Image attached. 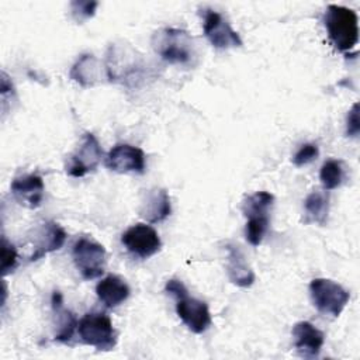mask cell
Listing matches in <instances>:
<instances>
[{"mask_svg":"<svg viewBox=\"0 0 360 360\" xmlns=\"http://www.w3.org/2000/svg\"><path fill=\"white\" fill-rule=\"evenodd\" d=\"M152 46L166 62L193 66L197 60V49L193 37L180 28L166 27L153 34Z\"/></svg>","mask_w":360,"mask_h":360,"instance_id":"1","label":"cell"},{"mask_svg":"<svg viewBox=\"0 0 360 360\" xmlns=\"http://www.w3.org/2000/svg\"><path fill=\"white\" fill-rule=\"evenodd\" d=\"M323 22L328 37L336 49L347 52L359 42V17L354 10L345 6L329 4Z\"/></svg>","mask_w":360,"mask_h":360,"instance_id":"2","label":"cell"},{"mask_svg":"<svg viewBox=\"0 0 360 360\" xmlns=\"http://www.w3.org/2000/svg\"><path fill=\"white\" fill-rule=\"evenodd\" d=\"M77 332L83 343L97 350H112L118 340V333L112 326L110 316L104 312H89L77 325Z\"/></svg>","mask_w":360,"mask_h":360,"instance_id":"3","label":"cell"},{"mask_svg":"<svg viewBox=\"0 0 360 360\" xmlns=\"http://www.w3.org/2000/svg\"><path fill=\"white\" fill-rule=\"evenodd\" d=\"M309 294L315 308L332 318H338L350 300V294L339 283L329 278H314Z\"/></svg>","mask_w":360,"mask_h":360,"instance_id":"4","label":"cell"},{"mask_svg":"<svg viewBox=\"0 0 360 360\" xmlns=\"http://www.w3.org/2000/svg\"><path fill=\"white\" fill-rule=\"evenodd\" d=\"M76 269L84 280H93L104 273L107 252L104 246L90 238H79L72 248Z\"/></svg>","mask_w":360,"mask_h":360,"instance_id":"5","label":"cell"},{"mask_svg":"<svg viewBox=\"0 0 360 360\" xmlns=\"http://www.w3.org/2000/svg\"><path fill=\"white\" fill-rule=\"evenodd\" d=\"M142 68L141 58L128 45L114 44L108 49L105 72L107 77L114 82H127L136 77Z\"/></svg>","mask_w":360,"mask_h":360,"instance_id":"6","label":"cell"},{"mask_svg":"<svg viewBox=\"0 0 360 360\" xmlns=\"http://www.w3.org/2000/svg\"><path fill=\"white\" fill-rule=\"evenodd\" d=\"M122 245L129 253L141 259H148L156 255L162 248V240L150 225L135 224L129 226L121 236Z\"/></svg>","mask_w":360,"mask_h":360,"instance_id":"7","label":"cell"},{"mask_svg":"<svg viewBox=\"0 0 360 360\" xmlns=\"http://www.w3.org/2000/svg\"><path fill=\"white\" fill-rule=\"evenodd\" d=\"M101 156L103 150L97 138L91 132H86L77 149L70 155L66 172L72 177H83L98 166Z\"/></svg>","mask_w":360,"mask_h":360,"instance_id":"8","label":"cell"},{"mask_svg":"<svg viewBox=\"0 0 360 360\" xmlns=\"http://www.w3.org/2000/svg\"><path fill=\"white\" fill-rule=\"evenodd\" d=\"M202 30L205 38L212 46L218 49H228L242 46L239 34L231 27V24L215 10H204Z\"/></svg>","mask_w":360,"mask_h":360,"instance_id":"9","label":"cell"},{"mask_svg":"<svg viewBox=\"0 0 360 360\" xmlns=\"http://www.w3.org/2000/svg\"><path fill=\"white\" fill-rule=\"evenodd\" d=\"M176 300V312L191 332L202 333L210 328L212 322L211 314L204 301L190 297L188 292L177 297Z\"/></svg>","mask_w":360,"mask_h":360,"instance_id":"10","label":"cell"},{"mask_svg":"<svg viewBox=\"0 0 360 360\" xmlns=\"http://www.w3.org/2000/svg\"><path fill=\"white\" fill-rule=\"evenodd\" d=\"M105 166L117 173H143L145 153L141 148L118 143L107 153Z\"/></svg>","mask_w":360,"mask_h":360,"instance_id":"11","label":"cell"},{"mask_svg":"<svg viewBox=\"0 0 360 360\" xmlns=\"http://www.w3.org/2000/svg\"><path fill=\"white\" fill-rule=\"evenodd\" d=\"M66 236L65 229L59 224L53 221L44 222L34 232V253L30 256V260L35 262L51 252L59 250L63 246Z\"/></svg>","mask_w":360,"mask_h":360,"instance_id":"12","label":"cell"},{"mask_svg":"<svg viewBox=\"0 0 360 360\" xmlns=\"http://www.w3.org/2000/svg\"><path fill=\"white\" fill-rule=\"evenodd\" d=\"M11 194L18 204L27 208H38L44 201V180L38 174H22L13 180Z\"/></svg>","mask_w":360,"mask_h":360,"instance_id":"13","label":"cell"},{"mask_svg":"<svg viewBox=\"0 0 360 360\" xmlns=\"http://www.w3.org/2000/svg\"><path fill=\"white\" fill-rule=\"evenodd\" d=\"M292 338L298 354L307 359L316 357L325 343L323 332L307 321H301L294 325Z\"/></svg>","mask_w":360,"mask_h":360,"instance_id":"14","label":"cell"},{"mask_svg":"<svg viewBox=\"0 0 360 360\" xmlns=\"http://www.w3.org/2000/svg\"><path fill=\"white\" fill-rule=\"evenodd\" d=\"M172 212V204L169 193L165 188H150L145 193L141 207L139 215L150 224L162 222Z\"/></svg>","mask_w":360,"mask_h":360,"instance_id":"15","label":"cell"},{"mask_svg":"<svg viewBox=\"0 0 360 360\" xmlns=\"http://www.w3.org/2000/svg\"><path fill=\"white\" fill-rule=\"evenodd\" d=\"M226 273L229 280L238 287H250L255 283V273L248 264L242 250L232 243L226 246Z\"/></svg>","mask_w":360,"mask_h":360,"instance_id":"16","label":"cell"},{"mask_svg":"<svg viewBox=\"0 0 360 360\" xmlns=\"http://www.w3.org/2000/svg\"><path fill=\"white\" fill-rule=\"evenodd\" d=\"M51 305H52V312H53L55 325H56L53 339L60 343H68L73 338V333L79 325V321L69 309L63 307V297L60 291L52 292Z\"/></svg>","mask_w":360,"mask_h":360,"instance_id":"17","label":"cell"},{"mask_svg":"<svg viewBox=\"0 0 360 360\" xmlns=\"http://www.w3.org/2000/svg\"><path fill=\"white\" fill-rule=\"evenodd\" d=\"M129 292L128 284L114 274L104 277L96 285V294L107 308H115L122 304L129 297Z\"/></svg>","mask_w":360,"mask_h":360,"instance_id":"18","label":"cell"},{"mask_svg":"<svg viewBox=\"0 0 360 360\" xmlns=\"http://www.w3.org/2000/svg\"><path fill=\"white\" fill-rule=\"evenodd\" d=\"M70 79L83 87H91L101 80V65L91 53L82 55L70 69Z\"/></svg>","mask_w":360,"mask_h":360,"instance_id":"19","label":"cell"},{"mask_svg":"<svg viewBox=\"0 0 360 360\" xmlns=\"http://www.w3.org/2000/svg\"><path fill=\"white\" fill-rule=\"evenodd\" d=\"M329 212V198L323 191L314 190L304 200V214L307 224L325 225Z\"/></svg>","mask_w":360,"mask_h":360,"instance_id":"20","label":"cell"},{"mask_svg":"<svg viewBox=\"0 0 360 360\" xmlns=\"http://www.w3.org/2000/svg\"><path fill=\"white\" fill-rule=\"evenodd\" d=\"M274 202V195L269 191H256L248 195L242 204V212L246 218L266 217Z\"/></svg>","mask_w":360,"mask_h":360,"instance_id":"21","label":"cell"},{"mask_svg":"<svg viewBox=\"0 0 360 360\" xmlns=\"http://www.w3.org/2000/svg\"><path fill=\"white\" fill-rule=\"evenodd\" d=\"M319 180L325 190L338 188L343 180V167L339 160H326L319 172Z\"/></svg>","mask_w":360,"mask_h":360,"instance_id":"22","label":"cell"},{"mask_svg":"<svg viewBox=\"0 0 360 360\" xmlns=\"http://www.w3.org/2000/svg\"><path fill=\"white\" fill-rule=\"evenodd\" d=\"M246 219L248 221L245 226V238L252 246H259L269 229L270 217H250Z\"/></svg>","mask_w":360,"mask_h":360,"instance_id":"23","label":"cell"},{"mask_svg":"<svg viewBox=\"0 0 360 360\" xmlns=\"http://www.w3.org/2000/svg\"><path fill=\"white\" fill-rule=\"evenodd\" d=\"M17 262H18V255H17L15 246L3 236L1 238V273H3V276L10 274L17 267Z\"/></svg>","mask_w":360,"mask_h":360,"instance_id":"24","label":"cell"},{"mask_svg":"<svg viewBox=\"0 0 360 360\" xmlns=\"http://www.w3.org/2000/svg\"><path fill=\"white\" fill-rule=\"evenodd\" d=\"M97 6H98V3L93 1V0H90V1H82V0L72 1L70 3L72 17L75 18V21L83 22V21L91 18L96 14Z\"/></svg>","mask_w":360,"mask_h":360,"instance_id":"25","label":"cell"},{"mask_svg":"<svg viewBox=\"0 0 360 360\" xmlns=\"http://www.w3.org/2000/svg\"><path fill=\"white\" fill-rule=\"evenodd\" d=\"M319 155V149L315 143H304L292 156V163L298 167L314 162Z\"/></svg>","mask_w":360,"mask_h":360,"instance_id":"26","label":"cell"},{"mask_svg":"<svg viewBox=\"0 0 360 360\" xmlns=\"http://www.w3.org/2000/svg\"><path fill=\"white\" fill-rule=\"evenodd\" d=\"M360 132V124H359V104L354 103L353 107L349 110L347 120H346V134L347 136L357 138Z\"/></svg>","mask_w":360,"mask_h":360,"instance_id":"27","label":"cell"}]
</instances>
